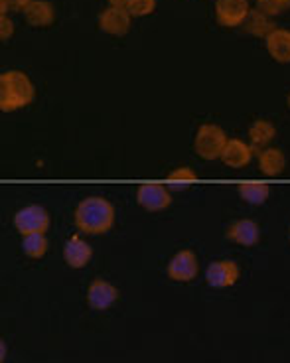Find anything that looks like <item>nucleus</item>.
Returning a JSON list of instances; mask_svg holds the SVG:
<instances>
[{
    "mask_svg": "<svg viewBox=\"0 0 290 363\" xmlns=\"http://www.w3.org/2000/svg\"><path fill=\"white\" fill-rule=\"evenodd\" d=\"M286 103H289V109H290V93H289V99H286Z\"/></svg>",
    "mask_w": 290,
    "mask_h": 363,
    "instance_id": "nucleus-28",
    "label": "nucleus"
},
{
    "mask_svg": "<svg viewBox=\"0 0 290 363\" xmlns=\"http://www.w3.org/2000/svg\"><path fill=\"white\" fill-rule=\"evenodd\" d=\"M243 26H245V30L251 36L264 38V40H267L269 34H272V32L277 30L274 22H272V16L264 14L263 10L259 9H251L249 16H247V20L243 22Z\"/></svg>",
    "mask_w": 290,
    "mask_h": 363,
    "instance_id": "nucleus-17",
    "label": "nucleus"
},
{
    "mask_svg": "<svg viewBox=\"0 0 290 363\" xmlns=\"http://www.w3.org/2000/svg\"><path fill=\"white\" fill-rule=\"evenodd\" d=\"M14 227L20 235H34L44 233L50 229V213L42 206H26L16 211L14 216Z\"/></svg>",
    "mask_w": 290,
    "mask_h": 363,
    "instance_id": "nucleus-4",
    "label": "nucleus"
},
{
    "mask_svg": "<svg viewBox=\"0 0 290 363\" xmlns=\"http://www.w3.org/2000/svg\"><path fill=\"white\" fill-rule=\"evenodd\" d=\"M249 12V0H216V18L223 28L241 26Z\"/></svg>",
    "mask_w": 290,
    "mask_h": 363,
    "instance_id": "nucleus-8",
    "label": "nucleus"
},
{
    "mask_svg": "<svg viewBox=\"0 0 290 363\" xmlns=\"http://www.w3.org/2000/svg\"><path fill=\"white\" fill-rule=\"evenodd\" d=\"M227 237L241 247H255L261 239V227L253 219H237L227 227Z\"/></svg>",
    "mask_w": 290,
    "mask_h": 363,
    "instance_id": "nucleus-13",
    "label": "nucleus"
},
{
    "mask_svg": "<svg viewBox=\"0 0 290 363\" xmlns=\"http://www.w3.org/2000/svg\"><path fill=\"white\" fill-rule=\"evenodd\" d=\"M12 34H14V24H12V20H10L6 14H0V38L6 42Z\"/></svg>",
    "mask_w": 290,
    "mask_h": 363,
    "instance_id": "nucleus-25",
    "label": "nucleus"
},
{
    "mask_svg": "<svg viewBox=\"0 0 290 363\" xmlns=\"http://www.w3.org/2000/svg\"><path fill=\"white\" fill-rule=\"evenodd\" d=\"M136 203L146 211H164L170 208L172 196L162 184H140L136 188Z\"/></svg>",
    "mask_w": 290,
    "mask_h": 363,
    "instance_id": "nucleus-6",
    "label": "nucleus"
},
{
    "mask_svg": "<svg viewBox=\"0 0 290 363\" xmlns=\"http://www.w3.org/2000/svg\"><path fill=\"white\" fill-rule=\"evenodd\" d=\"M289 237H290V231H289Z\"/></svg>",
    "mask_w": 290,
    "mask_h": 363,
    "instance_id": "nucleus-29",
    "label": "nucleus"
},
{
    "mask_svg": "<svg viewBox=\"0 0 290 363\" xmlns=\"http://www.w3.org/2000/svg\"><path fill=\"white\" fill-rule=\"evenodd\" d=\"M239 277H241L239 264L235 261H229V259L213 261L206 269V282L211 289H229V286L237 284Z\"/></svg>",
    "mask_w": 290,
    "mask_h": 363,
    "instance_id": "nucleus-7",
    "label": "nucleus"
},
{
    "mask_svg": "<svg viewBox=\"0 0 290 363\" xmlns=\"http://www.w3.org/2000/svg\"><path fill=\"white\" fill-rule=\"evenodd\" d=\"M166 272H168V279L174 282H191L200 272L198 257L190 249H182L170 259Z\"/></svg>",
    "mask_w": 290,
    "mask_h": 363,
    "instance_id": "nucleus-5",
    "label": "nucleus"
},
{
    "mask_svg": "<svg viewBox=\"0 0 290 363\" xmlns=\"http://www.w3.org/2000/svg\"><path fill=\"white\" fill-rule=\"evenodd\" d=\"M253 146L247 145L245 140H241V138H229L225 145V150H223V155H221V162L229 166V168H233V170H241V168H245L249 166V162L253 160Z\"/></svg>",
    "mask_w": 290,
    "mask_h": 363,
    "instance_id": "nucleus-12",
    "label": "nucleus"
},
{
    "mask_svg": "<svg viewBox=\"0 0 290 363\" xmlns=\"http://www.w3.org/2000/svg\"><path fill=\"white\" fill-rule=\"evenodd\" d=\"M196 178H198V174L194 172L191 168H188V166H180L174 172L168 174V180L170 182H184V184H191Z\"/></svg>",
    "mask_w": 290,
    "mask_h": 363,
    "instance_id": "nucleus-23",
    "label": "nucleus"
},
{
    "mask_svg": "<svg viewBox=\"0 0 290 363\" xmlns=\"http://www.w3.org/2000/svg\"><path fill=\"white\" fill-rule=\"evenodd\" d=\"M4 359H6V342L2 340L0 342V363H4Z\"/></svg>",
    "mask_w": 290,
    "mask_h": 363,
    "instance_id": "nucleus-27",
    "label": "nucleus"
},
{
    "mask_svg": "<svg viewBox=\"0 0 290 363\" xmlns=\"http://www.w3.org/2000/svg\"><path fill=\"white\" fill-rule=\"evenodd\" d=\"M156 9V0H128L127 10L133 18H143L152 14Z\"/></svg>",
    "mask_w": 290,
    "mask_h": 363,
    "instance_id": "nucleus-21",
    "label": "nucleus"
},
{
    "mask_svg": "<svg viewBox=\"0 0 290 363\" xmlns=\"http://www.w3.org/2000/svg\"><path fill=\"white\" fill-rule=\"evenodd\" d=\"M257 9L269 16H279L290 9V0H257Z\"/></svg>",
    "mask_w": 290,
    "mask_h": 363,
    "instance_id": "nucleus-22",
    "label": "nucleus"
},
{
    "mask_svg": "<svg viewBox=\"0 0 290 363\" xmlns=\"http://www.w3.org/2000/svg\"><path fill=\"white\" fill-rule=\"evenodd\" d=\"M264 44H267V52L274 62L290 64V30L277 28L272 34L267 36Z\"/></svg>",
    "mask_w": 290,
    "mask_h": 363,
    "instance_id": "nucleus-15",
    "label": "nucleus"
},
{
    "mask_svg": "<svg viewBox=\"0 0 290 363\" xmlns=\"http://www.w3.org/2000/svg\"><path fill=\"white\" fill-rule=\"evenodd\" d=\"M227 135L223 128L219 125H211V123H206L198 128L196 133V138H194V150L196 155L203 158V160H218L223 155L227 145Z\"/></svg>",
    "mask_w": 290,
    "mask_h": 363,
    "instance_id": "nucleus-3",
    "label": "nucleus"
},
{
    "mask_svg": "<svg viewBox=\"0 0 290 363\" xmlns=\"http://www.w3.org/2000/svg\"><path fill=\"white\" fill-rule=\"evenodd\" d=\"M30 2L32 0H0V14H6L9 10H12V12L22 10L24 12V9H26Z\"/></svg>",
    "mask_w": 290,
    "mask_h": 363,
    "instance_id": "nucleus-24",
    "label": "nucleus"
},
{
    "mask_svg": "<svg viewBox=\"0 0 290 363\" xmlns=\"http://www.w3.org/2000/svg\"><path fill=\"white\" fill-rule=\"evenodd\" d=\"M50 249L48 237L44 233H34V235L22 237V251L30 257V259H42Z\"/></svg>",
    "mask_w": 290,
    "mask_h": 363,
    "instance_id": "nucleus-20",
    "label": "nucleus"
},
{
    "mask_svg": "<svg viewBox=\"0 0 290 363\" xmlns=\"http://www.w3.org/2000/svg\"><path fill=\"white\" fill-rule=\"evenodd\" d=\"M24 18L32 28H48L54 24L55 9L50 0H32L24 9Z\"/></svg>",
    "mask_w": 290,
    "mask_h": 363,
    "instance_id": "nucleus-14",
    "label": "nucleus"
},
{
    "mask_svg": "<svg viewBox=\"0 0 290 363\" xmlns=\"http://www.w3.org/2000/svg\"><path fill=\"white\" fill-rule=\"evenodd\" d=\"M121 298V291H118L115 284H111L109 281H103V279H95L91 282L89 289H87V304L93 310H109L117 300Z\"/></svg>",
    "mask_w": 290,
    "mask_h": 363,
    "instance_id": "nucleus-9",
    "label": "nucleus"
},
{
    "mask_svg": "<svg viewBox=\"0 0 290 363\" xmlns=\"http://www.w3.org/2000/svg\"><path fill=\"white\" fill-rule=\"evenodd\" d=\"M259 168H261V172L264 176L274 178V176L282 174V170L286 168V156H284L281 148L269 146V148L261 150V155H259Z\"/></svg>",
    "mask_w": 290,
    "mask_h": 363,
    "instance_id": "nucleus-16",
    "label": "nucleus"
},
{
    "mask_svg": "<svg viewBox=\"0 0 290 363\" xmlns=\"http://www.w3.org/2000/svg\"><path fill=\"white\" fill-rule=\"evenodd\" d=\"M115 223V208L101 196H89L75 208V225L87 235H103Z\"/></svg>",
    "mask_w": 290,
    "mask_h": 363,
    "instance_id": "nucleus-1",
    "label": "nucleus"
},
{
    "mask_svg": "<svg viewBox=\"0 0 290 363\" xmlns=\"http://www.w3.org/2000/svg\"><path fill=\"white\" fill-rule=\"evenodd\" d=\"M237 191H239L241 200L251 203V206H263L271 196V188L267 184H261V182H245L237 188Z\"/></svg>",
    "mask_w": 290,
    "mask_h": 363,
    "instance_id": "nucleus-19",
    "label": "nucleus"
},
{
    "mask_svg": "<svg viewBox=\"0 0 290 363\" xmlns=\"http://www.w3.org/2000/svg\"><path fill=\"white\" fill-rule=\"evenodd\" d=\"M111 6H118V9H127L128 0H109Z\"/></svg>",
    "mask_w": 290,
    "mask_h": 363,
    "instance_id": "nucleus-26",
    "label": "nucleus"
},
{
    "mask_svg": "<svg viewBox=\"0 0 290 363\" xmlns=\"http://www.w3.org/2000/svg\"><path fill=\"white\" fill-rule=\"evenodd\" d=\"M36 97L34 83L30 82L24 72L10 69L0 75V109L4 113H14V111L28 107Z\"/></svg>",
    "mask_w": 290,
    "mask_h": 363,
    "instance_id": "nucleus-2",
    "label": "nucleus"
},
{
    "mask_svg": "<svg viewBox=\"0 0 290 363\" xmlns=\"http://www.w3.org/2000/svg\"><path fill=\"white\" fill-rule=\"evenodd\" d=\"M274 136H277V127L267 118H257L249 127V140H251L253 148H261V150L269 148Z\"/></svg>",
    "mask_w": 290,
    "mask_h": 363,
    "instance_id": "nucleus-18",
    "label": "nucleus"
},
{
    "mask_svg": "<svg viewBox=\"0 0 290 363\" xmlns=\"http://www.w3.org/2000/svg\"><path fill=\"white\" fill-rule=\"evenodd\" d=\"M93 259V247L79 235H72L64 245V261L69 269H83Z\"/></svg>",
    "mask_w": 290,
    "mask_h": 363,
    "instance_id": "nucleus-11",
    "label": "nucleus"
},
{
    "mask_svg": "<svg viewBox=\"0 0 290 363\" xmlns=\"http://www.w3.org/2000/svg\"><path fill=\"white\" fill-rule=\"evenodd\" d=\"M130 14L127 9L109 6L99 14V28L111 36H125L130 30Z\"/></svg>",
    "mask_w": 290,
    "mask_h": 363,
    "instance_id": "nucleus-10",
    "label": "nucleus"
}]
</instances>
